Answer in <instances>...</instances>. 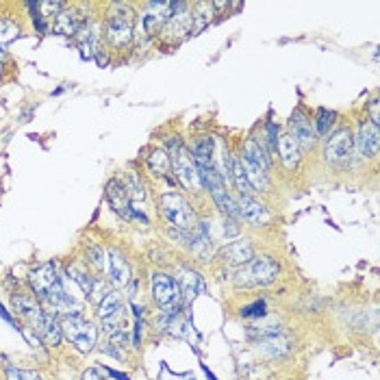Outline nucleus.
I'll list each match as a JSON object with an SVG mask.
<instances>
[{"label": "nucleus", "mask_w": 380, "mask_h": 380, "mask_svg": "<svg viewBox=\"0 0 380 380\" xmlns=\"http://www.w3.org/2000/svg\"><path fill=\"white\" fill-rule=\"evenodd\" d=\"M13 308H15V313L20 317H25L37 330V326H39V322L44 317V311H41V306L37 304L35 298H31V296H15L13 298Z\"/></svg>", "instance_id": "dca6fc26"}, {"label": "nucleus", "mask_w": 380, "mask_h": 380, "mask_svg": "<svg viewBox=\"0 0 380 380\" xmlns=\"http://www.w3.org/2000/svg\"><path fill=\"white\" fill-rule=\"evenodd\" d=\"M107 198H109V204L120 213V216H124L126 220H133V218H139L135 209L131 207L129 202V192H126V185L122 181H109L107 185Z\"/></svg>", "instance_id": "ddd939ff"}, {"label": "nucleus", "mask_w": 380, "mask_h": 380, "mask_svg": "<svg viewBox=\"0 0 380 380\" xmlns=\"http://www.w3.org/2000/svg\"><path fill=\"white\" fill-rule=\"evenodd\" d=\"M263 308H266L263 302H256V304H252V306L242 308V315H244V317H258V315H263V313H266Z\"/></svg>", "instance_id": "f704fd0d"}, {"label": "nucleus", "mask_w": 380, "mask_h": 380, "mask_svg": "<svg viewBox=\"0 0 380 380\" xmlns=\"http://www.w3.org/2000/svg\"><path fill=\"white\" fill-rule=\"evenodd\" d=\"M254 343H256V348H258L261 352H266V354H270V356H284V354L291 350V346H294L289 332H284L282 328L258 330V339H256Z\"/></svg>", "instance_id": "1a4fd4ad"}, {"label": "nucleus", "mask_w": 380, "mask_h": 380, "mask_svg": "<svg viewBox=\"0 0 380 380\" xmlns=\"http://www.w3.org/2000/svg\"><path fill=\"white\" fill-rule=\"evenodd\" d=\"M178 287H181V298H185L187 302H194L204 291V280L198 272L187 270L183 274V282L178 284Z\"/></svg>", "instance_id": "412c9836"}, {"label": "nucleus", "mask_w": 380, "mask_h": 380, "mask_svg": "<svg viewBox=\"0 0 380 380\" xmlns=\"http://www.w3.org/2000/svg\"><path fill=\"white\" fill-rule=\"evenodd\" d=\"M79 51H81V57L83 59H93L100 55V35L93 31V29H87L83 27L79 31Z\"/></svg>", "instance_id": "4be33fe9"}, {"label": "nucleus", "mask_w": 380, "mask_h": 380, "mask_svg": "<svg viewBox=\"0 0 380 380\" xmlns=\"http://www.w3.org/2000/svg\"><path fill=\"white\" fill-rule=\"evenodd\" d=\"M235 202H237V209H240V218L246 220L248 224L261 226V224H266L270 220V211L263 204H258L256 200H252L250 196H240Z\"/></svg>", "instance_id": "4468645a"}, {"label": "nucleus", "mask_w": 380, "mask_h": 380, "mask_svg": "<svg viewBox=\"0 0 380 380\" xmlns=\"http://www.w3.org/2000/svg\"><path fill=\"white\" fill-rule=\"evenodd\" d=\"M369 113H372V124H376L378 126V100H372V105H369Z\"/></svg>", "instance_id": "e433bc0d"}, {"label": "nucleus", "mask_w": 380, "mask_h": 380, "mask_svg": "<svg viewBox=\"0 0 380 380\" xmlns=\"http://www.w3.org/2000/svg\"><path fill=\"white\" fill-rule=\"evenodd\" d=\"M161 213L163 218L178 230H194L198 224L194 209L178 194H165L161 198Z\"/></svg>", "instance_id": "7ed1b4c3"}, {"label": "nucleus", "mask_w": 380, "mask_h": 380, "mask_svg": "<svg viewBox=\"0 0 380 380\" xmlns=\"http://www.w3.org/2000/svg\"><path fill=\"white\" fill-rule=\"evenodd\" d=\"M135 13L126 5H115L107 20V37L115 46H126L133 39V18Z\"/></svg>", "instance_id": "0eeeda50"}, {"label": "nucleus", "mask_w": 380, "mask_h": 380, "mask_svg": "<svg viewBox=\"0 0 380 380\" xmlns=\"http://www.w3.org/2000/svg\"><path fill=\"white\" fill-rule=\"evenodd\" d=\"M83 380H103V372L96 369V367H91L87 372H83Z\"/></svg>", "instance_id": "c9c22d12"}, {"label": "nucleus", "mask_w": 380, "mask_h": 380, "mask_svg": "<svg viewBox=\"0 0 380 380\" xmlns=\"http://www.w3.org/2000/svg\"><path fill=\"white\" fill-rule=\"evenodd\" d=\"M37 332L48 346H59V341H61V326L55 320V315H51V313H44V317L37 326Z\"/></svg>", "instance_id": "393cba45"}, {"label": "nucleus", "mask_w": 380, "mask_h": 380, "mask_svg": "<svg viewBox=\"0 0 380 380\" xmlns=\"http://www.w3.org/2000/svg\"><path fill=\"white\" fill-rule=\"evenodd\" d=\"M20 35V27L13 25L11 20H0V61H3L5 57V51H7V46Z\"/></svg>", "instance_id": "7c9ffc66"}, {"label": "nucleus", "mask_w": 380, "mask_h": 380, "mask_svg": "<svg viewBox=\"0 0 380 380\" xmlns=\"http://www.w3.org/2000/svg\"><path fill=\"white\" fill-rule=\"evenodd\" d=\"M276 152H280V159H282V165L287 170H294L298 168V163L302 159V150L300 146L296 144V141L289 137V135H282L278 139V144H276Z\"/></svg>", "instance_id": "aec40b11"}, {"label": "nucleus", "mask_w": 380, "mask_h": 380, "mask_svg": "<svg viewBox=\"0 0 380 380\" xmlns=\"http://www.w3.org/2000/svg\"><path fill=\"white\" fill-rule=\"evenodd\" d=\"M228 176L232 178V183H235V187H237V192H240L242 196H250L252 187H250V183H248V178H246V174H244V170H242V161H240V159H230V172H228Z\"/></svg>", "instance_id": "c85d7f7f"}, {"label": "nucleus", "mask_w": 380, "mask_h": 380, "mask_svg": "<svg viewBox=\"0 0 380 380\" xmlns=\"http://www.w3.org/2000/svg\"><path fill=\"white\" fill-rule=\"evenodd\" d=\"M83 27H85V20H83L81 13L74 11V9H70V11L63 9V11L55 18V31H57L59 35L72 37V35H77Z\"/></svg>", "instance_id": "a211bd4d"}, {"label": "nucleus", "mask_w": 380, "mask_h": 380, "mask_svg": "<svg viewBox=\"0 0 380 380\" xmlns=\"http://www.w3.org/2000/svg\"><path fill=\"white\" fill-rule=\"evenodd\" d=\"M335 117H337V113L335 111H328V109H320L317 111V120H315V135H320V137H324V135H328L330 133V126L335 124Z\"/></svg>", "instance_id": "2f4dec72"}, {"label": "nucleus", "mask_w": 380, "mask_h": 380, "mask_svg": "<svg viewBox=\"0 0 380 380\" xmlns=\"http://www.w3.org/2000/svg\"><path fill=\"white\" fill-rule=\"evenodd\" d=\"M29 282H31L33 291H35L41 300H46V302L53 304V306H65V308H70V306L74 304V298L70 296V294L65 291V287H63V280H61L55 263H44V266H39L37 270H33L31 276H29ZM74 306L81 308V304H74Z\"/></svg>", "instance_id": "f257e3e1"}, {"label": "nucleus", "mask_w": 380, "mask_h": 380, "mask_svg": "<svg viewBox=\"0 0 380 380\" xmlns=\"http://www.w3.org/2000/svg\"><path fill=\"white\" fill-rule=\"evenodd\" d=\"M222 258H224V263H228V266H246L254 258V252H252V246L246 240H242V242L228 244L222 250Z\"/></svg>", "instance_id": "f3484780"}, {"label": "nucleus", "mask_w": 380, "mask_h": 380, "mask_svg": "<svg viewBox=\"0 0 380 380\" xmlns=\"http://www.w3.org/2000/svg\"><path fill=\"white\" fill-rule=\"evenodd\" d=\"M356 144H359V155L361 157H365V159L376 157L378 155V126L372 124L369 120H361Z\"/></svg>", "instance_id": "2eb2a0df"}, {"label": "nucleus", "mask_w": 380, "mask_h": 380, "mask_svg": "<svg viewBox=\"0 0 380 380\" xmlns=\"http://www.w3.org/2000/svg\"><path fill=\"white\" fill-rule=\"evenodd\" d=\"M289 131H291V139L296 141V144L300 146V150H308V148H313L315 144V129L311 124V120L302 113V111H296L291 115V120H289Z\"/></svg>", "instance_id": "9b49d317"}, {"label": "nucleus", "mask_w": 380, "mask_h": 380, "mask_svg": "<svg viewBox=\"0 0 380 380\" xmlns=\"http://www.w3.org/2000/svg\"><path fill=\"white\" fill-rule=\"evenodd\" d=\"M170 148H172L174 172H176L178 181H181L187 189H192V192H198V189L202 187V181H200V174H198L194 157L189 155V150L181 144L178 137H174V139L170 141Z\"/></svg>", "instance_id": "20e7f679"}, {"label": "nucleus", "mask_w": 380, "mask_h": 380, "mask_svg": "<svg viewBox=\"0 0 380 380\" xmlns=\"http://www.w3.org/2000/svg\"><path fill=\"white\" fill-rule=\"evenodd\" d=\"M152 298L159 304L161 311L170 313V315L176 313L178 311V304H181V287H178V282L172 276L163 274V272L152 274Z\"/></svg>", "instance_id": "423d86ee"}, {"label": "nucleus", "mask_w": 380, "mask_h": 380, "mask_svg": "<svg viewBox=\"0 0 380 380\" xmlns=\"http://www.w3.org/2000/svg\"><path fill=\"white\" fill-rule=\"evenodd\" d=\"M98 315H100V320H111V317L122 315V294H117V291L107 294L100 300Z\"/></svg>", "instance_id": "a878e982"}, {"label": "nucleus", "mask_w": 380, "mask_h": 380, "mask_svg": "<svg viewBox=\"0 0 380 380\" xmlns=\"http://www.w3.org/2000/svg\"><path fill=\"white\" fill-rule=\"evenodd\" d=\"M240 161H242V170H244V174H246L250 187L258 189V192H266L268 185H270V183H268V172H263L261 168H256V165H252V163L246 161V159H240Z\"/></svg>", "instance_id": "bb28decb"}, {"label": "nucleus", "mask_w": 380, "mask_h": 380, "mask_svg": "<svg viewBox=\"0 0 380 380\" xmlns=\"http://www.w3.org/2000/svg\"><path fill=\"white\" fill-rule=\"evenodd\" d=\"M194 161L198 172L202 170H211L213 168V139L211 137H200L194 146Z\"/></svg>", "instance_id": "b1692460"}, {"label": "nucleus", "mask_w": 380, "mask_h": 380, "mask_svg": "<svg viewBox=\"0 0 380 380\" xmlns=\"http://www.w3.org/2000/svg\"><path fill=\"white\" fill-rule=\"evenodd\" d=\"M280 274V266L272 256H258L246 263L240 272L235 274L237 287H266V284L274 282Z\"/></svg>", "instance_id": "f03ea898"}, {"label": "nucleus", "mask_w": 380, "mask_h": 380, "mask_svg": "<svg viewBox=\"0 0 380 380\" xmlns=\"http://www.w3.org/2000/svg\"><path fill=\"white\" fill-rule=\"evenodd\" d=\"M326 161L330 165H335V168H346L352 161V155H354V137L348 129H339L335 135L328 139L326 144Z\"/></svg>", "instance_id": "6e6552de"}, {"label": "nucleus", "mask_w": 380, "mask_h": 380, "mask_svg": "<svg viewBox=\"0 0 380 380\" xmlns=\"http://www.w3.org/2000/svg\"><path fill=\"white\" fill-rule=\"evenodd\" d=\"M163 31L168 39H181L192 33V11L187 9V3H172V13Z\"/></svg>", "instance_id": "9d476101"}, {"label": "nucleus", "mask_w": 380, "mask_h": 380, "mask_svg": "<svg viewBox=\"0 0 380 380\" xmlns=\"http://www.w3.org/2000/svg\"><path fill=\"white\" fill-rule=\"evenodd\" d=\"M7 380H39V374L37 372H29V369L9 367L7 369Z\"/></svg>", "instance_id": "473e14b6"}, {"label": "nucleus", "mask_w": 380, "mask_h": 380, "mask_svg": "<svg viewBox=\"0 0 380 380\" xmlns=\"http://www.w3.org/2000/svg\"><path fill=\"white\" fill-rule=\"evenodd\" d=\"M0 72H3V61H0Z\"/></svg>", "instance_id": "4c0bfd02"}, {"label": "nucleus", "mask_w": 380, "mask_h": 380, "mask_svg": "<svg viewBox=\"0 0 380 380\" xmlns=\"http://www.w3.org/2000/svg\"><path fill=\"white\" fill-rule=\"evenodd\" d=\"M170 165H172L170 155L165 152V150H161V148H157V150L148 157V168H150V172H152L155 176H165V174L170 172Z\"/></svg>", "instance_id": "cd10ccee"}, {"label": "nucleus", "mask_w": 380, "mask_h": 380, "mask_svg": "<svg viewBox=\"0 0 380 380\" xmlns=\"http://www.w3.org/2000/svg\"><path fill=\"white\" fill-rule=\"evenodd\" d=\"M109 276H111V282L117 284V287H124V284L129 282L131 278V268L126 263V258L122 252L117 250H111L109 252Z\"/></svg>", "instance_id": "6ab92c4d"}, {"label": "nucleus", "mask_w": 380, "mask_h": 380, "mask_svg": "<svg viewBox=\"0 0 380 380\" xmlns=\"http://www.w3.org/2000/svg\"><path fill=\"white\" fill-rule=\"evenodd\" d=\"M170 13H172V3H150L144 18H141V29H144L146 37L157 35L165 27Z\"/></svg>", "instance_id": "f8f14e48"}, {"label": "nucleus", "mask_w": 380, "mask_h": 380, "mask_svg": "<svg viewBox=\"0 0 380 380\" xmlns=\"http://www.w3.org/2000/svg\"><path fill=\"white\" fill-rule=\"evenodd\" d=\"M59 326H61V335H65L81 352H89L93 346H96L98 330L91 322H85L79 315H67Z\"/></svg>", "instance_id": "39448f33"}, {"label": "nucleus", "mask_w": 380, "mask_h": 380, "mask_svg": "<svg viewBox=\"0 0 380 380\" xmlns=\"http://www.w3.org/2000/svg\"><path fill=\"white\" fill-rule=\"evenodd\" d=\"M244 159L250 161L252 165H256V168H261L263 172L270 170V157L266 152V148L261 146V141H256L254 137H250L246 141V146H244Z\"/></svg>", "instance_id": "5701e85b"}, {"label": "nucleus", "mask_w": 380, "mask_h": 380, "mask_svg": "<svg viewBox=\"0 0 380 380\" xmlns=\"http://www.w3.org/2000/svg\"><path fill=\"white\" fill-rule=\"evenodd\" d=\"M211 13H213V5L211 3H196L194 11H192V29L196 33H200L202 29H207V25L211 22Z\"/></svg>", "instance_id": "c756f323"}, {"label": "nucleus", "mask_w": 380, "mask_h": 380, "mask_svg": "<svg viewBox=\"0 0 380 380\" xmlns=\"http://www.w3.org/2000/svg\"><path fill=\"white\" fill-rule=\"evenodd\" d=\"M87 256H89V261H91V263L96 266L98 270H103V268H105V261H107L105 256H107V254H105L103 250H98V248H89Z\"/></svg>", "instance_id": "72a5a7b5"}]
</instances>
